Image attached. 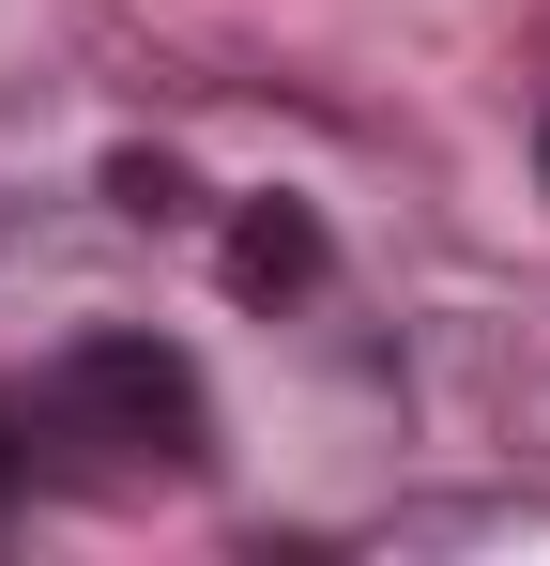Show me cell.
Here are the masks:
<instances>
[{
    "label": "cell",
    "instance_id": "obj_1",
    "mask_svg": "<svg viewBox=\"0 0 550 566\" xmlns=\"http://www.w3.org/2000/svg\"><path fill=\"white\" fill-rule=\"evenodd\" d=\"M62 413H77L92 444H123V460H169V474H199L214 460V398H199V368H183L169 337H77L62 353V382H46Z\"/></svg>",
    "mask_w": 550,
    "mask_h": 566
},
{
    "label": "cell",
    "instance_id": "obj_2",
    "mask_svg": "<svg viewBox=\"0 0 550 566\" xmlns=\"http://www.w3.org/2000/svg\"><path fill=\"white\" fill-rule=\"evenodd\" d=\"M321 276H337V245H321L306 199H245V214H230V291H245V306H306Z\"/></svg>",
    "mask_w": 550,
    "mask_h": 566
},
{
    "label": "cell",
    "instance_id": "obj_3",
    "mask_svg": "<svg viewBox=\"0 0 550 566\" xmlns=\"http://www.w3.org/2000/svg\"><path fill=\"white\" fill-rule=\"evenodd\" d=\"M107 199H123L138 230H169V214H183V169H169V154H107Z\"/></svg>",
    "mask_w": 550,
    "mask_h": 566
},
{
    "label": "cell",
    "instance_id": "obj_4",
    "mask_svg": "<svg viewBox=\"0 0 550 566\" xmlns=\"http://www.w3.org/2000/svg\"><path fill=\"white\" fill-rule=\"evenodd\" d=\"M15 490H31V413L0 398V505H15Z\"/></svg>",
    "mask_w": 550,
    "mask_h": 566
},
{
    "label": "cell",
    "instance_id": "obj_5",
    "mask_svg": "<svg viewBox=\"0 0 550 566\" xmlns=\"http://www.w3.org/2000/svg\"><path fill=\"white\" fill-rule=\"evenodd\" d=\"M536 169H550V138H536Z\"/></svg>",
    "mask_w": 550,
    "mask_h": 566
}]
</instances>
